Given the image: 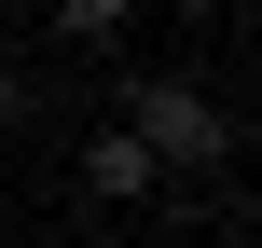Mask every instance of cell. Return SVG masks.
Masks as SVG:
<instances>
[{"label": "cell", "instance_id": "cell-3", "mask_svg": "<svg viewBox=\"0 0 262 248\" xmlns=\"http://www.w3.org/2000/svg\"><path fill=\"white\" fill-rule=\"evenodd\" d=\"M41 28L97 55V41H124V28H138V0H41Z\"/></svg>", "mask_w": 262, "mask_h": 248}, {"label": "cell", "instance_id": "cell-1", "mask_svg": "<svg viewBox=\"0 0 262 248\" xmlns=\"http://www.w3.org/2000/svg\"><path fill=\"white\" fill-rule=\"evenodd\" d=\"M111 124H124V138H138V152L166 166V179H221V166H235V110H221V97H207L193 69H138Z\"/></svg>", "mask_w": 262, "mask_h": 248}, {"label": "cell", "instance_id": "cell-2", "mask_svg": "<svg viewBox=\"0 0 262 248\" xmlns=\"http://www.w3.org/2000/svg\"><path fill=\"white\" fill-rule=\"evenodd\" d=\"M83 193H97V207H152V193H166V166H152L124 124H97V138H83Z\"/></svg>", "mask_w": 262, "mask_h": 248}, {"label": "cell", "instance_id": "cell-6", "mask_svg": "<svg viewBox=\"0 0 262 248\" xmlns=\"http://www.w3.org/2000/svg\"><path fill=\"white\" fill-rule=\"evenodd\" d=\"M249 83H262V41H249Z\"/></svg>", "mask_w": 262, "mask_h": 248}, {"label": "cell", "instance_id": "cell-7", "mask_svg": "<svg viewBox=\"0 0 262 248\" xmlns=\"http://www.w3.org/2000/svg\"><path fill=\"white\" fill-rule=\"evenodd\" d=\"M0 248H14V235H0Z\"/></svg>", "mask_w": 262, "mask_h": 248}, {"label": "cell", "instance_id": "cell-4", "mask_svg": "<svg viewBox=\"0 0 262 248\" xmlns=\"http://www.w3.org/2000/svg\"><path fill=\"white\" fill-rule=\"evenodd\" d=\"M14 124H28V69L0 55V138H14Z\"/></svg>", "mask_w": 262, "mask_h": 248}, {"label": "cell", "instance_id": "cell-5", "mask_svg": "<svg viewBox=\"0 0 262 248\" xmlns=\"http://www.w3.org/2000/svg\"><path fill=\"white\" fill-rule=\"evenodd\" d=\"M166 14H207V28H221V14H235V0H166Z\"/></svg>", "mask_w": 262, "mask_h": 248}]
</instances>
